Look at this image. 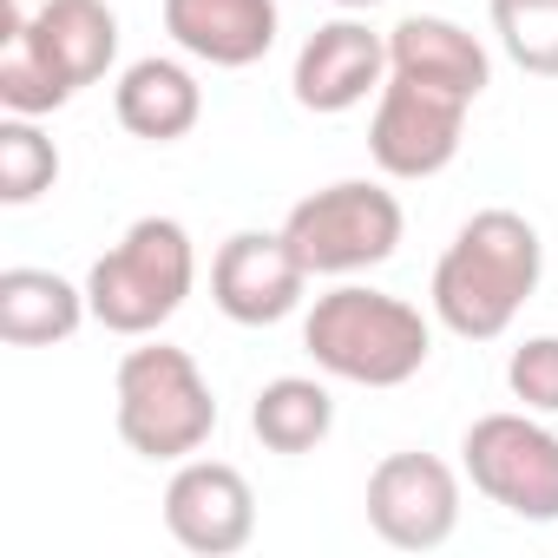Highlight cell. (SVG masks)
<instances>
[{
  "label": "cell",
  "instance_id": "obj_11",
  "mask_svg": "<svg viewBox=\"0 0 558 558\" xmlns=\"http://www.w3.org/2000/svg\"><path fill=\"white\" fill-rule=\"evenodd\" d=\"M165 532L197 558H230L256 538V493L223 460H184L165 486Z\"/></svg>",
  "mask_w": 558,
  "mask_h": 558
},
{
  "label": "cell",
  "instance_id": "obj_10",
  "mask_svg": "<svg viewBox=\"0 0 558 558\" xmlns=\"http://www.w3.org/2000/svg\"><path fill=\"white\" fill-rule=\"evenodd\" d=\"M368 525L395 551H434L460 525V480L434 453H388L368 473Z\"/></svg>",
  "mask_w": 558,
  "mask_h": 558
},
{
  "label": "cell",
  "instance_id": "obj_21",
  "mask_svg": "<svg viewBox=\"0 0 558 558\" xmlns=\"http://www.w3.org/2000/svg\"><path fill=\"white\" fill-rule=\"evenodd\" d=\"M336 8H375V0H336Z\"/></svg>",
  "mask_w": 558,
  "mask_h": 558
},
{
  "label": "cell",
  "instance_id": "obj_15",
  "mask_svg": "<svg viewBox=\"0 0 558 558\" xmlns=\"http://www.w3.org/2000/svg\"><path fill=\"white\" fill-rule=\"evenodd\" d=\"M112 112H119V125H125L132 138L171 145V138H184V132L204 119V86L191 80V66L151 53V60H132V66L119 73Z\"/></svg>",
  "mask_w": 558,
  "mask_h": 558
},
{
  "label": "cell",
  "instance_id": "obj_2",
  "mask_svg": "<svg viewBox=\"0 0 558 558\" xmlns=\"http://www.w3.org/2000/svg\"><path fill=\"white\" fill-rule=\"evenodd\" d=\"M119 60V14L106 0H40L14 40H0V106L47 119Z\"/></svg>",
  "mask_w": 558,
  "mask_h": 558
},
{
  "label": "cell",
  "instance_id": "obj_13",
  "mask_svg": "<svg viewBox=\"0 0 558 558\" xmlns=\"http://www.w3.org/2000/svg\"><path fill=\"white\" fill-rule=\"evenodd\" d=\"M165 34L204 66H256L276 47V0H165Z\"/></svg>",
  "mask_w": 558,
  "mask_h": 558
},
{
  "label": "cell",
  "instance_id": "obj_12",
  "mask_svg": "<svg viewBox=\"0 0 558 558\" xmlns=\"http://www.w3.org/2000/svg\"><path fill=\"white\" fill-rule=\"evenodd\" d=\"M381 73H388V40L368 34L362 21H329L303 40L296 53V106L303 112H355L368 93H381Z\"/></svg>",
  "mask_w": 558,
  "mask_h": 558
},
{
  "label": "cell",
  "instance_id": "obj_18",
  "mask_svg": "<svg viewBox=\"0 0 558 558\" xmlns=\"http://www.w3.org/2000/svg\"><path fill=\"white\" fill-rule=\"evenodd\" d=\"M53 178H60V151L40 132V119L8 112L0 119V204H34L53 191Z\"/></svg>",
  "mask_w": 558,
  "mask_h": 558
},
{
  "label": "cell",
  "instance_id": "obj_5",
  "mask_svg": "<svg viewBox=\"0 0 558 558\" xmlns=\"http://www.w3.org/2000/svg\"><path fill=\"white\" fill-rule=\"evenodd\" d=\"M119 440L138 460H191L217 427V395L197 362L171 342L132 349L119 362Z\"/></svg>",
  "mask_w": 558,
  "mask_h": 558
},
{
  "label": "cell",
  "instance_id": "obj_14",
  "mask_svg": "<svg viewBox=\"0 0 558 558\" xmlns=\"http://www.w3.org/2000/svg\"><path fill=\"white\" fill-rule=\"evenodd\" d=\"M388 73L447 86V93H460V99H480V93L493 86L486 47H480L460 21H447V14H408V21L388 34Z\"/></svg>",
  "mask_w": 558,
  "mask_h": 558
},
{
  "label": "cell",
  "instance_id": "obj_3",
  "mask_svg": "<svg viewBox=\"0 0 558 558\" xmlns=\"http://www.w3.org/2000/svg\"><path fill=\"white\" fill-rule=\"evenodd\" d=\"M303 349L316 355L323 375L355 381V388H401L427 368L434 355V329L414 303L388 296V290H362L342 283L329 296H316L310 323H303Z\"/></svg>",
  "mask_w": 558,
  "mask_h": 558
},
{
  "label": "cell",
  "instance_id": "obj_17",
  "mask_svg": "<svg viewBox=\"0 0 558 558\" xmlns=\"http://www.w3.org/2000/svg\"><path fill=\"white\" fill-rule=\"evenodd\" d=\"M329 427H336V401L310 375H276L250 408V434L269 453H316L329 440Z\"/></svg>",
  "mask_w": 558,
  "mask_h": 558
},
{
  "label": "cell",
  "instance_id": "obj_4",
  "mask_svg": "<svg viewBox=\"0 0 558 558\" xmlns=\"http://www.w3.org/2000/svg\"><path fill=\"white\" fill-rule=\"evenodd\" d=\"M197 283V250L178 217H138L86 276L93 323L112 336H158Z\"/></svg>",
  "mask_w": 558,
  "mask_h": 558
},
{
  "label": "cell",
  "instance_id": "obj_7",
  "mask_svg": "<svg viewBox=\"0 0 558 558\" xmlns=\"http://www.w3.org/2000/svg\"><path fill=\"white\" fill-rule=\"evenodd\" d=\"M460 460H466V480L512 519H532V525L558 519V434L538 427L532 408L480 414L460 440Z\"/></svg>",
  "mask_w": 558,
  "mask_h": 558
},
{
  "label": "cell",
  "instance_id": "obj_16",
  "mask_svg": "<svg viewBox=\"0 0 558 558\" xmlns=\"http://www.w3.org/2000/svg\"><path fill=\"white\" fill-rule=\"evenodd\" d=\"M86 316H93V303H86L80 283H66V276L27 269V263L0 269V342H14V349H53Z\"/></svg>",
  "mask_w": 558,
  "mask_h": 558
},
{
  "label": "cell",
  "instance_id": "obj_1",
  "mask_svg": "<svg viewBox=\"0 0 558 558\" xmlns=\"http://www.w3.org/2000/svg\"><path fill=\"white\" fill-rule=\"evenodd\" d=\"M545 276V243L519 210H480L460 223L447 256L434 263V316L460 342H493L532 303Z\"/></svg>",
  "mask_w": 558,
  "mask_h": 558
},
{
  "label": "cell",
  "instance_id": "obj_9",
  "mask_svg": "<svg viewBox=\"0 0 558 558\" xmlns=\"http://www.w3.org/2000/svg\"><path fill=\"white\" fill-rule=\"evenodd\" d=\"M303 290H310V269L283 230H236L210 256V303L243 329H269L296 316Z\"/></svg>",
  "mask_w": 558,
  "mask_h": 558
},
{
  "label": "cell",
  "instance_id": "obj_6",
  "mask_svg": "<svg viewBox=\"0 0 558 558\" xmlns=\"http://www.w3.org/2000/svg\"><path fill=\"white\" fill-rule=\"evenodd\" d=\"M401 197L368 184V178H342L316 197H303L290 217H283V236L290 250L303 256L310 276H355V269H375L401 250Z\"/></svg>",
  "mask_w": 558,
  "mask_h": 558
},
{
  "label": "cell",
  "instance_id": "obj_20",
  "mask_svg": "<svg viewBox=\"0 0 558 558\" xmlns=\"http://www.w3.org/2000/svg\"><path fill=\"white\" fill-rule=\"evenodd\" d=\"M506 381H512V401H525L532 414H558V336L519 342L506 362Z\"/></svg>",
  "mask_w": 558,
  "mask_h": 558
},
{
  "label": "cell",
  "instance_id": "obj_19",
  "mask_svg": "<svg viewBox=\"0 0 558 558\" xmlns=\"http://www.w3.org/2000/svg\"><path fill=\"white\" fill-rule=\"evenodd\" d=\"M493 34L532 80H558V0H493Z\"/></svg>",
  "mask_w": 558,
  "mask_h": 558
},
{
  "label": "cell",
  "instance_id": "obj_8",
  "mask_svg": "<svg viewBox=\"0 0 558 558\" xmlns=\"http://www.w3.org/2000/svg\"><path fill=\"white\" fill-rule=\"evenodd\" d=\"M466 106L460 93L447 86H427V80H408V73H388L381 99H375V119H368V151L388 178H434L460 158V138H466Z\"/></svg>",
  "mask_w": 558,
  "mask_h": 558
}]
</instances>
